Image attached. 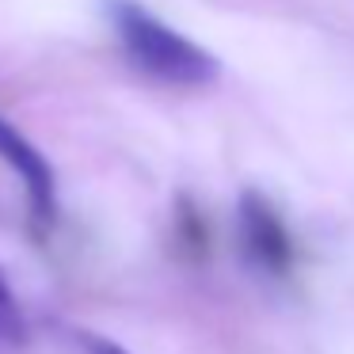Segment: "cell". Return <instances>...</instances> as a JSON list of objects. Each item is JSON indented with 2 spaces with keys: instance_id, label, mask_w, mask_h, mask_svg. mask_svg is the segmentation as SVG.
I'll list each match as a JSON object with an SVG mask.
<instances>
[{
  "instance_id": "cell-1",
  "label": "cell",
  "mask_w": 354,
  "mask_h": 354,
  "mask_svg": "<svg viewBox=\"0 0 354 354\" xmlns=\"http://www.w3.org/2000/svg\"><path fill=\"white\" fill-rule=\"evenodd\" d=\"M111 24L126 57L153 80L171 88H206L217 80V57L198 42L183 39L176 27L145 12L138 0H111Z\"/></svg>"
},
{
  "instance_id": "cell-2",
  "label": "cell",
  "mask_w": 354,
  "mask_h": 354,
  "mask_svg": "<svg viewBox=\"0 0 354 354\" xmlns=\"http://www.w3.org/2000/svg\"><path fill=\"white\" fill-rule=\"evenodd\" d=\"M0 160L12 164L16 176L24 179L35 229L50 232L54 221H57V179H54V168H50V160L8 122V118H0Z\"/></svg>"
},
{
  "instance_id": "cell-3",
  "label": "cell",
  "mask_w": 354,
  "mask_h": 354,
  "mask_svg": "<svg viewBox=\"0 0 354 354\" xmlns=\"http://www.w3.org/2000/svg\"><path fill=\"white\" fill-rule=\"evenodd\" d=\"M240 236L244 248L263 270L270 274H290L293 267V240L286 221L278 217V209L263 198L259 191L240 194Z\"/></svg>"
},
{
  "instance_id": "cell-4",
  "label": "cell",
  "mask_w": 354,
  "mask_h": 354,
  "mask_svg": "<svg viewBox=\"0 0 354 354\" xmlns=\"http://www.w3.org/2000/svg\"><path fill=\"white\" fill-rule=\"evenodd\" d=\"M27 339V320L19 313L16 293L8 290L4 274H0V343H24Z\"/></svg>"
},
{
  "instance_id": "cell-5",
  "label": "cell",
  "mask_w": 354,
  "mask_h": 354,
  "mask_svg": "<svg viewBox=\"0 0 354 354\" xmlns=\"http://www.w3.org/2000/svg\"><path fill=\"white\" fill-rule=\"evenodd\" d=\"M80 343H84V351H88V354H130V351H122V346H115L111 339L88 335V331H80Z\"/></svg>"
}]
</instances>
